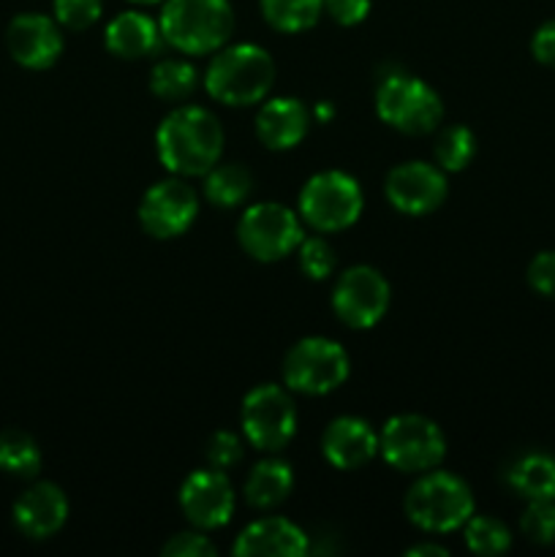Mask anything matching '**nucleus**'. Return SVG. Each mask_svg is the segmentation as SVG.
I'll use <instances>...</instances> for the list:
<instances>
[{
    "instance_id": "1",
    "label": "nucleus",
    "mask_w": 555,
    "mask_h": 557,
    "mask_svg": "<svg viewBox=\"0 0 555 557\" xmlns=\"http://www.w3.org/2000/svg\"><path fill=\"white\" fill-rule=\"evenodd\" d=\"M156 150L177 177H205L221 161L223 128L207 109L177 107L158 125Z\"/></svg>"
},
{
    "instance_id": "2",
    "label": "nucleus",
    "mask_w": 555,
    "mask_h": 557,
    "mask_svg": "<svg viewBox=\"0 0 555 557\" xmlns=\"http://www.w3.org/2000/svg\"><path fill=\"white\" fill-rule=\"evenodd\" d=\"M275 85V60L256 44L218 49L205 74V87L226 107H254Z\"/></svg>"
},
{
    "instance_id": "3",
    "label": "nucleus",
    "mask_w": 555,
    "mask_h": 557,
    "mask_svg": "<svg viewBox=\"0 0 555 557\" xmlns=\"http://www.w3.org/2000/svg\"><path fill=\"white\" fill-rule=\"evenodd\" d=\"M163 41L185 54L218 52L234 33V9L229 0H163Z\"/></svg>"
},
{
    "instance_id": "4",
    "label": "nucleus",
    "mask_w": 555,
    "mask_h": 557,
    "mask_svg": "<svg viewBox=\"0 0 555 557\" xmlns=\"http://www.w3.org/2000/svg\"><path fill=\"white\" fill-rule=\"evenodd\" d=\"M406 515L419 531L452 533L473 517V493L455 473L424 471L408 490Z\"/></svg>"
},
{
    "instance_id": "5",
    "label": "nucleus",
    "mask_w": 555,
    "mask_h": 557,
    "mask_svg": "<svg viewBox=\"0 0 555 557\" xmlns=\"http://www.w3.org/2000/svg\"><path fill=\"white\" fill-rule=\"evenodd\" d=\"M375 114L395 131L408 136H424L439 128L444 117L441 96L411 74H386L375 90Z\"/></svg>"
},
{
    "instance_id": "6",
    "label": "nucleus",
    "mask_w": 555,
    "mask_h": 557,
    "mask_svg": "<svg viewBox=\"0 0 555 557\" xmlns=\"http://www.w3.org/2000/svg\"><path fill=\"white\" fill-rule=\"evenodd\" d=\"M379 451L386 466L403 473L433 471L446 455V438L439 424L419 413H397L379 435Z\"/></svg>"
},
{
    "instance_id": "7",
    "label": "nucleus",
    "mask_w": 555,
    "mask_h": 557,
    "mask_svg": "<svg viewBox=\"0 0 555 557\" xmlns=\"http://www.w3.org/2000/svg\"><path fill=\"white\" fill-rule=\"evenodd\" d=\"M299 215L316 232H343L362 215V188L346 172H319L299 194Z\"/></svg>"
},
{
    "instance_id": "8",
    "label": "nucleus",
    "mask_w": 555,
    "mask_h": 557,
    "mask_svg": "<svg viewBox=\"0 0 555 557\" xmlns=\"http://www.w3.org/2000/svg\"><path fill=\"white\" fill-rule=\"evenodd\" d=\"M348 379V354L330 337H305L283 359V381L299 395H330Z\"/></svg>"
},
{
    "instance_id": "9",
    "label": "nucleus",
    "mask_w": 555,
    "mask_h": 557,
    "mask_svg": "<svg viewBox=\"0 0 555 557\" xmlns=\"http://www.w3.org/2000/svg\"><path fill=\"white\" fill-rule=\"evenodd\" d=\"M237 239L245 253L256 261H278L303 243V226L294 210L278 201H259L239 218Z\"/></svg>"
},
{
    "instance_id": "10",
    "label": "nucleus",
    "mask_w": 555,
    "mask_h": 557,
    "mask_svg": "<svg viewBox=\"0 0 555 557\" xmlns=\"http://www.w3.org/2000/svg\"><path fill=\"white\" fill-rule=\"evenodd\" d=\"M239 424L250 446L259 451H281L297 433V408L281 386H256L245 395Z\"/></svg>"
},
{
    "instance_id": "11",
    "label": "nucleus",
    "mask_w": 555,
    "mask_h": 557,
    "mask_svg": "<svg viewBox=\"0 0 555 557\" xmlns=\"http://www.w3.org/2000/svg\"><path fill=\"white\" fill-rule=\"evenodd\" d=\"M390 283L368 264L348 267L332 292V310L351 330H370L390 308Z\"/></svg>"
},
{
    "instance_id": "12",
    "label": "nucleus",
    "mask_w": 555,
    "mask_h": 557,
    "mask_svg": "<svg viewBox=\"0 0 555 557\" xmlns=\"http://www.w3.org/2000/svg\"><path fill=\"white\" fill-rule=\"evenodd\" d=\"M199 212V196L183 177H169L147 188L139 201V223L150 237L172 239L188 232Z\"/></svg>"
},
{
    "instance_id": "13",
    "label": "nucleus",
    "mask_w": 555,
    "mask_h": 557,
    "mask_svg": "<svg viewBox=\"0 0 555 557\" xmlns=\"http://www.w3.org/2000/svg\"><path fill=\"white\" fill-rule=\"evenodd\" d=\"M180 509L199 531H218L234 515V490L221 468H201L180 487Z\"/></svg>"
},
{
    "instance_id": "14",
    "label": "nucleus",
    "mask_w": 555,
    "mask_h": 557,
    "mask_svg": "<svg viewBox=\"0 0 555 557\" xmlns=\"http://www.w3.org/2000/svg\"><path fill=\"white\" fill-rule=\"evenodd\" d=\"M386 199L403 215H428L446 199V177L439 166L406 161L386 174Z\"/></svg>"
},
{
    "instance_id": "15",
    "label": "nucleus",
    "mask_w": 555,
    "mask_h": 557,
    "mask_svg": "<svg viewBox=\"0 0 555 557\" xmlns=\"http://www.w3.org/2000/svg\"><path fill=\"white\" fill-rule=\"evenodd\" d=\"M5 49L11 58L30 71L52 69L63 54V36L58 20L47 14H20L5 27Z\"/></svg>"
},
{
    "instance_id": "16",
    "label": "nucleus",
    "mask_w": 555,
    "mask_h": 557,
    "mask_svg": "<svg viewBox=\"0 0 555 557\" xmlns=\"http://www.w3.org/2000/svg\"><path fill=\"white\" fill-rule=\"evenodd\" d=\"M69 520V498L52 482H38L27 487L14 504V525L22 536L41 539L54 536Z\"/></svg>"
},
{
    "instance_id": "17",
    "label": "nucleus",
    "mask_w": 555,
    "mask_h": 557,
    "mask_svg": "<svg viewBox=\"0 0 555 557\" xmlns=\"http://www.w3.org/2000/svg\"><path fill=\"white\" fill-rule=\"evenodd\" d=\"M321 451L330 466L341 471H357L379 455V435L365 419L337 417L321 435Z\"/></svg>"
},
{
    "instance_id": "18",
    "label": "nucleus",
    "mask_w": 555,
    "mask_h": 557,
    "mask_svg": "<svg viewBox=\"0 0 555 557\" xmlns=\"http://www.w3.org/2000/svg\"><path fill=\"white\" fill-rule=\"evenodd\" d=\"M310 544L305 531L283 517H267L245 528L234 542L232 553L237 557H303Z\"/></svg>"
},
{
    "instance_id": "19",
    "label": "nucleus",
    "mask_w": 555,
    "mask_h": 557,
    "mask_svg": "<svg viewBox=\"0 0 555 557\" xmlns=\"http://www.w3.org/2000/svg\"><path fill=\"white\" fill-rule=\"evenodd\" d=\"M310 112L299 98H270L256 114V136L267 150H292L308 136Z\"/></svg>"
},
{
    "instance_id": "20",
    "label": "nucleus",
    "mask_w": 555,
    "mask_h": 557,
    "mask_svg": "<svg viewBox=\"0 0 555 557\" xmlns=\"http://www.w3.org/2000/svg\"><path fill=\"white\" fill-rule=\"evenodd\" d=\"M107 49L118 58L139 60L147 58L161 44V27L141 11H123L107 25Z\"/></svg>"
},
{
    "instance_id": "21",
    "label": "nucleus",
    "mask_w": 555,
    "mask_h": 557,
    "mask_svg": "<svg viewBox=\"0 0 555 557\" xmlns=\"http://www.w3.org/2000/svg\"><path fill=\"white\" fill-rule=\"evenodd\" d=\"M294 487V473L288 462L270 457V460L256 462L254 471L248 473L245 482V500L254 509H275L288 498Z\"/></svg>"
},
{
    "instance_id": "22",
    "label": "nucleus",
    "mask_w": 555,
    "mask_h": 557,
    "mask_svg": "<svg viewBox=\"0 0 555 557\" xmlns=\"http://www.w3.org/2000/svg\"><path fill=\"white\" fill-rule=\"evenodd\" d=\"M509 484L528 500H555V460L542 451L522 455L511 466Z\"/></svg>"
},
{
    "instance_id": "23",
    "label": "nucleus",
    "mask_w": 555,
    "mask_h": 557,
    "mask_svg": "<svg viewBox=\"0 0 555 557\" xmlns=\"http://www.w3.org/2000/svg\"><path fill=\"white\" fill-rule=\"evenodd\" d=\"M254 190V174L243 163H215L205 174V196L215 207H239Z\"/></svg>"
},
{
    "instance_id": "24",
    "label": "nucleus",
    "mask_w": 555,
    "mask_h": 557,
    "mask_svg": "<svg viewBox=\"0 0 555 557\" xmlns=\"http://www.w3.org/2000/svg\"><path fill=\"white\" fill-rule=\"evenodd\" d=\"M0 471L20 479H33L41 471V449L33 435L16 428L0 433Z\"/></svg>"
},
{
    "instance_id": "25",
    "label": "nucleus",
    "mask_w": 555,
    "mask_h": 557,
    "mask_svg": "<svg viewBox=\"0 0 555 557\" xmlns=\"http://www.w3.org/2000/svg\"><path fill=\"white\" fill-rule=\"evenodd\" d=\"M324 0H261V14L281 33H303L319 22Z\"/></svg>"
},
{
    "instance_id": "26",
    "label": "nucleus",
    "mask_w": 555,
    "mask_h": 557,
    "mask_svg": "<svg viewBox=\"0 0 555 557\" xmlns=\"http://www.w3.org/2000/svg\"><path fill=\"white\" fill-rule=\"evenodd\" d=\"M199 74L185 60H161L150 74V90L163 101H183L196 90Z\"/></svg>"
},
{
    "instance_id": "27",
    "label": "nucleus",
    "mask_w": 555,
    "mask_h": 557,
    "mask_svg": "<svg viewBox=\"0 0 555 557\" xmlns=\"http://www.w3.org/2000/svg\"><path fill=\"white\" fill-rule=\"evenodd\" d=\"M477 152V136L466 125H446L435 139V161L444 172H462Z\"/></svg>"
},
{
    "instance_id": "28",
    "label": "nucleus",
    "mask_w": 555,
    "mask_h": 557,
    "mask_svg": "<svg viewBox=\"0 0 555 557\" xmlns=\"http://www.w3.org/2000/svg\"><path fill=\"white\" fill-rule=\"evenodd\" d=\"M462 528H466V531H462L466 547L471 549L473 555L493 557L504 555L506 549L511 547L509 528L501 520H495V517H471Z\"/></svg>"
},
{
    "instance_id": "29",
    "label": "nucleus",
    "mask_w": 555,
    "mask_h": 557,
    "mask_svg": "<svg viewBox=\"0 0 555 557\" xmlns=\"http://www.w3.org/2000/svg\"><path fill=\"white\" fill-rule=\"evenodd\" d=\"M337 256L332 245L321 237H303L299 243V270L310 277V281H324L335 272Z\"/></svg>"
},
{
    "instance_id": "30",
    "label": "nucleus",
    "mask_w": 555,
    "mask_h": 557,
    "mask_svg": "<svg viewBox=\"0 0 555 557\" xmlns=\"http://www.w3.org/2000/svg\"><path fill=\"white\" fill-rule=\"evenodd\" d=\"M520 531L533 544L555 542V500H531L520 517Z\"/></svg>"
},
{
    "instance_id": "31",
    "label": "nucleus",
    "mask_w": 555,
    "mask_h": 557,
    "mask_svg": "<svg viewBox=\"0 0 555 557\" xmlns=\"http://www.w3.org/2000/svg\"><path fill=\"white\" fill-rule=\"evenodd\" d=\"M101 0H54V20L69 30H87L101 20Z\"/></svg>"
},
{
    "instance_id": "32",
    "label": "nucleus",
    "mask_w": 555,
    "mask_h": 557,
    "mask_svg": "<svg viewBox=\"0 0 555 557\" xmlns=\"http://www.w3.org/2000/svg\"><path fill=\"white\" fill-rule=\"evenodd\" d=\"M215 544L199 531L177 533V536L169 539L161 549L163 557H215Z\"/></svg>"
},
{
    "instance_id": "33",
    "label": "nucleus",
    "mask_w": 555,
    "mask_h": 557,
    "mask_svg": "<svg viewBox=\"0 0 555 557\" xmlns=\"http://www.w3.org/2000/svg\"><path fill=\"white\" fill-rule=\"evenodd\" d=\"M239 457H243V441L234 433H229V430H218L210 438V444H207V460H210L212 468L226 471L234 462H239Z\"/></svg>"
},
{
    "instance_id": "34",
    "label": "nucleus",
    "mask_w": 555,
    "mask_h": 557,
    "mask_svg": "<svg viewBox=\"0 0 555 557\" xmlns=\"http://www.w3.org/2000/svg\"><path fill=\"white\" fill-rule=\"evenodd\" d=\"M528 283L542 297L555 299V250H542L528 264Z\"/></svg>"
},
{
    "instance_id": "35",
    "label": "nucleus",
    "mask_w": 555,
    "mask_h": 557,
    "mask_svg": "<svg viewBox=\"0 0 555 557\" xmlns=\"http://www.w3.org/2000/svg\"><path fill=\"white\" fill-rule=\"evenodd\" d=\"M324 11L337 25L354 27L370 14V0H324Z\"/></svg>"
},
{
    "instance_id": "36",
    "label": "nucleus",
    "mask_w": 555,
    "mask_h": 557,
    "mask_svg": "<svg viewBox=\"0 0 555 557\" xmlns=\"http://www.w3.org/2000/svg\"><path fill=\"white\" fill-rule=\"evenodd\" d=\"M531 52L547 69H555V20L544 22L531 38Z\"/></svg>"
},
{
    "instance_id": "37",
    "label": "nucleus",
    "mask_w": 555,
    "mask_h": 557,
    "mask_svg": "<svg viewBox=\"0 0 555 557\" xmlns=\"http://www.w3.org/2000/svg\"><path fill=\"white\" fill-rule=\"evenodd\" d=\"M408 557H446V549L439 544H417V547L406 549Z\"/></svg>"
},
{
    "instance_id": "38",
    "label": "nucleus",
    "mask_w": 555,
    "mask_h": 557,
    "mask_svg": "<svg viewBox=\"0 0 555 557\" xmlns=\"http://www.w3.org/2000/svg\"><path fill=\"white\" fill-rule=\"evenodd\" d=\"M313 117L319 120V123H332V117H335V107H332L330 101H321V103H316V109H313Z\"/></svg>"
},
{
    "instance_id": "39",
    "label": "nucleus",
    "mask_w": 555,
    "mask_h": 557,
    "mask_svg": "<svg viewBox=\"0 0 555 557\" xmlns=\"http://www.w3.org/2000/svg\"><path fill=\"white\" fill-rule=\"evenodd\" d=\"M131 3H139V5H152V3H163V0H131Z\"/></svg>"
}]
</instances>
